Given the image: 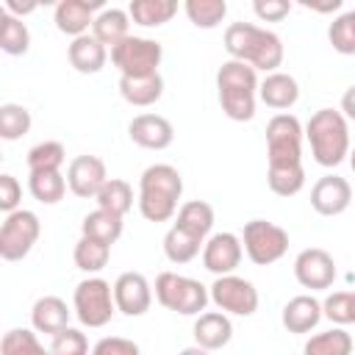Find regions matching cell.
<instances>
[{
	"mask_svg": "<svg viewBox=\"0 0 355 355\" xmlns=\"http://www.w3.org/2000/svg\"><path fill=\"white\" fill-rule=\"evenodd\" d=\"M227 55L233 61H244L250 64L255 72H277V67L283 64V39L275 31H266L261 25L252 22H230L225 28V39H222Z\"/></svg>",
	"mask_w": 355,
	"mask_h": 355,
	"instance_id": "1",
	"label": "cell"
},
{
	"mask_svg": "<svg viewBox=\"0 0 355 355\" xmlns=\"http://www.w3.org/2000/svg\"><path fill=\"white\" fill-rule=\"evenodd\" d=\"M183 175L172 164H150L139 178V214L147 222H169L178 216Z\"/></svg>",
	"mask_w": 355,
	"mask_h": 355,
	"instance_id": "2",
	"label": "cell"
},
{
	"mask_svg": "<svg viewBox=\"0 0 355 355\" xmlns=\"http://www.w3.org/2000/svg\"><path fill=\"white\" fill-rule=\"evenodd\" d=\"M258 86H261L258 72L250 64L227 58L216 69V92H219L222 114L233 122H250L255 116Z\"/></svg>",
	"mask_w": 355,
	"mask_h": 355,
	"instance_id": "3",
	"label": "cell"
},
{
	"mask_svg": "<svg viewBox=\"0 0 355 355\" xmlns=\"http://www.w3.org/2000/svg\"><path fill=\"white\" fill-rule=\"evenodd\" d=\"M305 139L311 144V155L319 166H338L349 158V122L341 111L319 108L305 122Z\"/></svg>",
	"mask_w": 355,
	"mask_h": 355,
	"instance_id": "4",
	"label": "cell"
},
{
	"mask_svg": "<svg viewBox=\"0 0 355 355\" xmlns=\"http://www.w3.org/2000/svg\"><path fill=\"white\" fill-rule=\"evenodd\" d=\"M153 288H155L158 305L180 316H200L205 305L211 302V294L200 280L178 275V272H161Z\"/></svg>",
	"mask_w": 355,
	"mask_h": 355,
	"instance_id": "5",
	"label": "cell"
},
{
	"mask_svg": "<svg viewBox=\"0 0 355 355\" xmlns=\"http://www.w3.org/2000/svg\"><path fill=\"white\" fill-rule=\"evenodd\" d=\"M72 308L83 327H105L116 313L114 286L97 275L83 277L72 291Z\"/></svg>",
	"mask_w": 355,
	"mask_h": 355,
	"instance_id": "6",
	"label": "cell"
},
{
	"mask_svg": "<svg viewBox=\"0 0 355 355\" xmlns=\"http://www.w3.org/2000/svg\"><path fill=\"white\" fill-rule=\"evenodd\" d=\"M305 128L294 114H275L266 122V158L269 166H302Z\"/></svg>",
	"mask_w": 355,
	"mask_h": 355,
	"instance_id": "7",
	"label": "cell"
},
{
	"mask_svg": "<svg viewBox=\"0 0 355 355\" xmlns=\"http://www.w3.org/2000/svg\"><path fill=\"white\" fill-rule=\"evenodd\" d=\"M164 58V47L147 36H128L116 47H111V64L119 69V78H144L155 75Z\"/></svg>",
	"mask_w": 355,
	"mask_h": 355,
	"instance_id": "8",
	"label": "cell"
},
{
	"mask_svg": "<svg viewBox=\"0 0 355 355\" xmlns=\"http://www.w3.org/2000/svg\"><path fill=\"white\" fill-rule=\"evenodd\" d=\"M241 244L255 266H269L288 252V233L269 219H250L241 230Z\"/></svg>",
	"mask_w": 355,
	"mask_h": 355,
	"instance_id": "9",
	"label": "cell"
},
{
	"mask_svg": "<svg viewBox=\"0 0 355 355\" xmlns=\"http://www.w3.org/2000/svg\"><path fill=\"white\" fill-rule=\"evenodd\" d=\"M39 233H42V222L33 211L19 208L14 214H6L0 225V258L8 263L22 261L39 241Z\"/></svg>",
	"mask_w": 355,
	"mask_h": 355,
	"instance_id": "10",
	"label": "cell"
},
{
	"mask_svg": "<svg viewBox=\"0 0 355 355\" xmlns=\"http://www.w3.org/2000/svg\"><path fill=\"white\" fill-rule=\"evenodd\" d=\"M211 302L227 316H252L258 311V288L239 275H222L208 286Z\"/></svg>",
	"mask_w": 355,
	"mask_h": 355,
	"instance_id": "11",
	"label": "cell"
},
{
	"mask_svg": "<svg viewBox=\"0 0 355 355\" xmlns=\"http://www.w3.org/2000/svg\"><path fill=\"white\" fill-rule=\"evenodd\" d=\"M294 277L302 288L324 291L336 280V261L322 247H308L294 258Z\"/></svg>",
	"mask_w": 355,
	"mask_h": 355,
	"instance_id": "12",
	"label": "cell"
},
{
	"mask_svg": "<svg viewBox=\"0 0 355 355\" xmlns=\"http://www.w3.org/2000/svg\"><path fill=\"white\" fill-rule=\"evenodd\" d=\"M244 258V244L236 233L230 230H222V233H211L205 247H202V266L222 277V275H233L236 266L241 263Z\"/></svg>",
	"mask_w": 355,
	"mask_h": 355,
	"instance_id": "13",
	"label": "cell"
},
{
	"mask_svg": "<svg viewBox=\"0 0 355 355\" xmlns=\"http://www.w3.org/2000/svg\"><path fill=\"white\" fill-rule=\"evenodd\" d=\"M108 183V169L105 161L97 155H75L67 166V186L75 197L89 200L97 197L100 189Z\"/></svg>",
	"mask_w": 355,
	"mask_h": 355,
	"instance_id": "14",
	"label": "cell"
},
{
	"mask_svg": "<svg viewBox=\"0 0 355 355\" xmlns=\"http://www.w3.org/2000/svg\"><path fill=\"white\" fill-rule=\"evenodd\" d=\"M114 302L125 316H144L153 305V286L141 272H122L114 280Z\"/></svg>",
	"mask_w": 355,
	"mask_h": 355,
	"instance_id": "15",
	"label": "cell"
},
{
	"mask_svg": "<svg viewBox=\"0 0 355 355\" xmlns=\"http://www.w3.org/2000/svg\"><path fill=\"white\" fill-rule=\"evenodd\" d=\"M352 202V186L341 175H322L311 189V208L319 216H338Z\"/></svg>",
	"mask_w": 355,
	"mask_h": 355,
	"instance_id": "16",
	"label": "cell"
},
{
	"mask_svg": "<svg viewBox=\"0 0 355 355\" xmlns=\"http://www.w3.org/2000/svg\"><path fill=\"white\" fill-rule=\"evenodd\" d=\"M128 136L141 150H166L175 141V128L161 114H136L128 122Z\"/></svg>",
	"mask_w": 355,
	"mask_h": 355,
	"instance_id": "17",
	"label": "cell"
},
{
	"mask_svg": "<svg viewBox=\"0 0 355 355\" xmlns=\"http://www.w3.org/2000/svg\"><path fill=\"white\" fill-rule=\"evenodd\" d=\"M105 6L100 0H61L55 6V14H53V22L61 33L78 39V36H86L89 28L94 25V17L103 11Z\"/></svg>",
	"mask_w": 355,
	"mask_h": 355,
	"instance_id": "18",
	"label": "cell"
},
{
	"mask_svg": "<svg viewBox=\"0 0 355 355\" xmlns=\"http://www.w3.org/2000/svg\"><path fill=\"white\" fill-rule=\"evenodd\" d=\"M191 336H194V344L197 347H202L208 352H216V349H222V347L230 344V338H233V322L222 311H202L194 319Z\"/></svg>",
	"mask_w": 355,
	"mask_h": 355,
	"instance_id": "19",
	"label": "cell"
},
{
	"mask_svg": "<svg viewBox=\"0 0 355 355\" xmlns=\"http://www.w3.org/2000/svg\"><path fill=\"white\" fill-rule=\"evenodd\" d=\"M322 302L316 300V297H311V294H297V297H291L286 305H283V311H280V322H283V327L288 330V333H294V336H305V333H311L319 322H322Z\"/></svg>",
	"mask_w": 355,
	"mask_h": 355,
	"instance_id": "20",
	"label": "cell"
},
{
	"mask_svg": "<svg viewBox=\"0 0 355 355\" xmlns=\"http://www.w3.org/2000/svg\"><path fill=\"white\" fill-rule=\"evenodd\" d=\"M258 97H261V103H263L266 108H275V111L286 114V111L294 108L297 100H300V83L294 80V75L277 69V72H269V75L261 80Z\"/></svg>",
	"mask_w": 355,
	"mask_h": 355,
	"instance_id": "21",
	"label": "cell"
},
{
	"mask_svg": "<svg viewBox=\"0 0 355 355\" xmlns=\"http://www.w3.org/2000/svg\"><path fill=\"white\" fill-rule=\"evenodd\" d=\"M31 324L36 333H44V336H58L61 330L69 327V308L61 297L55 294H44L33 302L31 308Z\"/></svg>",
	"mask_w": 355,
	"mask_h": 355,
	"instance_id": "22",
	"label": "cell"
},
{
	"mask_svg": "<svg viewBox=\"0 0 355 355\" xmlns=\"http://www.w3.org/2000/svg\"><path fill=\"white\" fill-rule=\"evenodd\" d=\"M67 58H69L75 72L97 75L105 67V61H108V47L103 42H97L92 33H86V36L72 39V44L67 47Z\"/></svg>",
	"mask_w": 355,
	"mask_h": 355,
	"instance_id": "23",
	"label": "cell"
},
{
	"mask_svg": "<svg viewBox=\"0 0 355 355\" xmlns=\"http://www.w3.org/2000/svg\"><path fill=\"white\" fill-rule=\"evenodd\" d=\"M119 94L128 105H136V108L155 105L164 97V78L161 72L144 75V78H119Z\"/></svg>",
	"mask_w": 355,
	"mask_h": 355,
	"instance_id": "24",
	"label": "cell"
},
{
	"mask_svg": "<svg viewBox=\"0 0 355 355\" xmlns=\"http://www.w3.org/2000/svg\"><path fill=\"white\" fill-rule=\"evenodd\" d=\"M92 36L97 42H103L105 47H116L119 42H125L130 36V14L125 8H103L94 17Z\"/></svg>",
	"mask_w": 355,
	"mask_h": 355,
	"instance_id": "25",
	"label": "cell"
},
{
	"mask_svg": "<svg viewBox=\"0 0 355 355\" xmlns=\"http://www.w3.org/2000/svg\"><path fill=\"white\" fill-rule=\"evenodd\" d=\"M172 225H178L180 230L197 236L200 241H208V236L214 230V208L205 200H189V202H183L178 208V216H175Z\"/></svg>",
	"mask_w": 355,
	"mask_h": 355,
	"instance_id": "26",
	"label": "cell"
},
{
	"mask_svg": "<svg viewBox=\"0 0 355 355\" xmlns=\"http://www.w3.org/2000/svg\"><path fill=\"white\" fill-rule=\"evenodd\" d=\"M128 14H130L133 25L161 28L178 14V3L175 0H133L128 6Z\"/></svg>",
	"mask_w": 355,
	"mask_h": 355,
	"instance_id": "27",
	"label": "cell"
},
{
	"mask_svg": "<svg viewBox=\"0 0 355 355\" xmlns=\"http://www.w3.org/2000/svg\"><path fill=\"white\" fill-rule=\"evenodd\" d=\"M80 236L97 239V241H103V244H116L119 236H122V216L97 208V211H92V214L83 216V222H80Z\"/></svg>",
	"mask_w": 355,
	"mask_h": 355,
	"instance_id": "28",
	"label": "cell"
},
{
	"mask_svg": "<svg viewBox=\"0 0 355 355\" xmlns=\"http://www.w3.org/2000/svg\"><path fill=\"white\" fill-rule=\"evenodd\" d=\"M202 247H205V241L180 230L178 225H172L164 236V255H166L169 263H189L202 252Z\"/></svg>",
	"mask_w": 355,
	"mask_h": 355,
	"instance_id": "29",
	"label": "cell"
},
{
	"mask_svg": "<svg viewBox=\"0 0 355 355\" xmlns=\"http://www.w3.org/2000/svg\"><path fill=\"white\" fill-rule=\"evenodd\" d=\"M67 175L61 172H28V191L42 205H55L67 194Z\"/></svg>",
	"mask_w": 355,
	"mask_h": 355,
	"instance_id": "30",
	"label": "cell"
},
{
	"mask_svg": "<svg viewBox=\"0 0 355 355\" xmlns=\"http://www.w3.org/2000/svg\"><path fill=\"white\" fill-rule=\"evenodd\" d=\"M108 258H111V244H103V241L89 239V236H80L78 244H75V250H72L75 266L80 272H86V275L103 272L105 263H108Z\"/></svg>",
	"mask_w": 355,
	"mask_h": 355,
	"instance_id": "31",
	"label": "cell"
},
{
	"mask_svg": "<svg viewBox=\"0 0 355 355\" xmlns=\"http://www.w3.org/2000/svg\"><path fill=\"white\" fill-rule=\"evenodd\" d=\"M302 355H352V336L344 327H330L305 341Z\"/></svg>",
	"mask_w": 355,
	"mask_h": 355,
	"instance_id": "32",
	"label": "cell"
},
{
	"mask_svg": "<svg viewBox=\"0 0 355 355\" xmlns=\"http://www.w3.org/2000/svg\"><path fill=\"white\" fill-rule=\"evenodd\" d=\"M0 47L8 55H25L31 50V31H28V25L19 17L8 14V11H0Z\"/></svg>",
	"mask_w": 355,
	"mask_h": 355,
	"instance_id": "33",
	"label": "cell"
},
{
	"mask_svg": "<svg viewBox=\"0 0 355 355\" xmlns=\"http://www.w3.org/2000/svg\"><path fill=\"white\" fill-rule=\"evenodd\" d=\"M94 200H97V208L116 214V216H125L133 208V186L122 178H108V183L100 189V194Z\"/></svg>",
	"mask_w": 355,
	"mask_h": 355,
	"instance_id": "34",
	"label": "cell"
},
{
	"mask_svg": "<svg viewBox=\"0 0 355 355\" xmlns=\"http://www.w3.org/2000/svg\"><path fill=\"white\" fill-rule=\"evenodd\" d=\"M67 150L61 141H39L28 150V172H61Z\"/></svg>",
	"mask_w": 355,
	"mask_h": 355,
	"instance_id": "35",
	"label": "cell"
},
{
	"mask_svg": "<svg viewBox=\"0 0 355 355\" xmlns=\"http://www.w3.org/2000/svg\"><path fill=\"white\" fill-rule=\"evenodd\" d=\"M183 11L194 28L211 31L227 17V3L225 0H186Z\"/></svg>",
	"mask_w": 355,
	"mask_h": 355,
	"instance_id": "36",
	"label": "cell"
},
{
	"mask_svg": "<svg viewBox=\"0 0 355 355\" xmlns=\"http://www.w3.org/2000/svg\"><path fill=\"white\" fill-rule=\"evenodd\" d=\"M0 355H53L50 349L42 347L36 330L28 327H14L3 336L0 341Z\"/></svg>",
	"mask_w": 355,
	"mask_h": 355,
	"instance_id": "37",
	"label": "cell"
},
{
	"mask_svg": "<svg viewBox=\"0 0 355 355\" xmlns=\"http://www.w3.org/2000/svg\"><path fill=\"white\" fill-rule=\"evenodd\" d=\"M33 119H31V111L19 103H3L0 105V136L6 141H17L22 139L28 130H31Z\"/></svg>",
	"mask_w": 355,
	"mask_h": 355,
	"instance_id": "38",
	"label": "cell"
},
{
	"mask_svg": "<svg viewBox=\"0 0 355 355\" xmlns=\"http://www.w3.org/2000/svg\"><path fill=\"white\" fill-rule=\"evenodd\" d=\"M266 183L277 197H294L305 186V166H269Z\"/></svg>",
	"mask_w": 355,
	"mask_h": 355,
	"instance_id": "39",
	"label": "cell"
},
{
	"mask_svg": "<svg viewBox=\"0 0 355 355\" xmlns=\"http://www.w3.org/2000/svg\"><path fill=\"white\" fill-rule=\"evenodd\" d=\"M327 42L341 55H355V8L338 14L327 28Z\"/></svg>",
	"mask_w": 355,
	"mask_h": 355,
	"instance_id": "40",
	"label": "cell"
},
{
	"mask_svg": "<svg viewBox=\"0 0 355 355\" xmlns=\"http://www.w3.org/2000/svg\"><path fill=\"white\" fill-rule=\"evenodd\" d=\"M322 313L344 327V324H355V291H333L322 300Z\"/></svg>",
	"mask_w": 355,
	"mask_h": 355,
	"instance_id": "41",
	"label": "cell"
},
{
	"mask_svg": "<svg viewBox=\"0 0 355 355\" xmlns=\"http://www.w3.org/2000/svg\"><path fill=\"white\" fill-rule=\"evenodd\" d=\"M50 352H53V355H89V338H86L83 330L67 327V330H61L58 336H53Z\"/></svg>",
	"mask_w": 355,
	"mask_h": 355,
	"instance_id": "42",
	"label": "cell"
},
{
	"mask_svg": "<svg viewBox=\"0 0 355 355\" xmlns=\"http://www.w3.org/2000/svg\"><path fill=\"white\" fill-rule=\"evenodd\" d=\"M92 355H141V349H139V344L133 338L105 336L92 347Z\"/></svg>",
	"mask_w": 355,
	"mask_h": 355,
	"instance_id": "43",
	"label": "cell"
},
{
	"mask_svg": "<svg viewBox=\"0 0 355 355\" xmlns=\"http://www.w3.org/2000/svg\"><path fill=\"white\" fill-rule=\"evenodd\" d=\"M19 200H22V186L14 175H0V208L6 214H14L19 211Z\"/></svg>",
	"mask_w": 355,
	"mask_h": 355,
	"instance_id": "44",
	"label": "cell"
},
{
	"mask_svg": "<svg viewBox=\"0 0 355 355\" xmlns=\"http://www.w3.org/2000/svg\"><path fill=\"white\" fill-rule=\"evenodd\" d=\"M252 11L261 22H280L288 17L291 11V3L288 0H255L252 3Z\"/></svg>",
	"mask_w": 355,
	"mask_h": 355,
	"instance_id": "45",
	"label": "cell"
},
{
	"mask_svg": "<svg viewBox=\"0 0 355 355\" xmlns=\"http://www.w3.org/2000/svg\"><path fill=\"white\" fill-rule=\"evenodd\" d=\"M36 6L39 3H33V0H3V11H8V14H14V17H25V14H31V11H36Z\"/></svg>",
	"mask_w": 355,
	"mask_h": 355,
	"instance_id": "46",
	"label": "cell"
},
{
	"mask_svg": "<svg viewBox=\"0 0 355 355\" xmlns=\"http://www.w3.org/2000/svg\"><path fill=\"white\" fill-rule=\"evenodd\" d=\"M341 114L347 122H355V83L347 86V92L341 94Z\"/></svg>",
	"mask_w": 355,
	"mask_h": 355,
	"instance_id": "47",
	"label": "cell"
},
{
	"mask_svg": "<svg viewBox=\"0 0 355 355\" xmlns=\"http://www.w3.org/2000/svg\"><path fill=\"white\" fill-rule=\"evenodd\" d=\"M305 8L311 11H319V14H327V11H338L341 8V0H327V3H302Z\"/></svg>",
	"mask_w": 355,
	"mask_h": 355,
	"instance_id": "48",
	"label": "cell"
},
{
	"mask_svg": "<svg viewBox=\"0 0 355 355\" xmlns=\"http://www.w3.org/2000/svg\"><path fill=\"white\" fill-rule=\"evenodd\" d=\"M178 355H211V352H208V349H202V347H197V344H194V347H186V349H180V352H178Z\"/></svg>",
	"mask_w": 355,
	"mask_h": 355,
	"instance_id": "49",
	"label": "cell"
},
{
	"mask_svg": "<svg viewBox=\"0 0 355 355\" xmlns=\"http://www.w3.org/2000/svg\"><path fill=\"white\" fill-rule=\"evenodd\" d=\"M347 161H349V166H352V172H355V147L349 150V158H347Z\"/></svg>",
	"mask_w": 355,
	"mask_h": 355,
	"instance_id": "50",
	"label": "cell"
}]
</instances>
